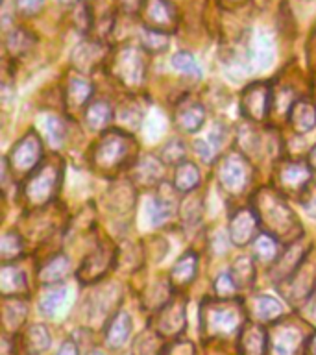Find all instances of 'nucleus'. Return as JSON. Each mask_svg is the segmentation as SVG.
<instances>
[{
  "label": "nucleus",
  "mask_w": 316,
  "mask_h": 355,
  "mask_svg": "<svg viewBox=\"0 0 316 355\" xmlns=\"http://www.w3.org/2000/svg\"><path fill=\"white\" fill-rule=\"evenodd\" d=\"M252 207L257 213L259 224L265 227V233L276 241L292 244L301 237V224L298 216L283 198L277 189L263 187L254 194Z\"/></svg>",
  "instance_id": "f257e3e1"
},
{
  "label": "nucleus",
  "mask_w": 316,
  "mask_h": 355,
  "mask_svg": "<svg viewBox=\"0 0 316 355\" xmlns=\"http://www.w3.org/2000/svg\"><path fill=\"white\" fill-rule=\"evenodd\" d=\"M137 154V143L126 130L104 132L100 141L93 146L91 165L102 176H115L128 165H133Z\"/></svg>",
  "instance_id": "f03ea898"
},
{
  "label": "nucleus",
  "mask_w": 316,
  "mask_h": 355,
  "mask_svg": "<svg viewBox=\"0 0 316 355\" xmlns=\"http://www.w3.org/2000/svg\"><path fill=\"white\" fill-rule=\"evenodd\" d=\"M244 307L237 300L211 298L205 300L200 309L202 331L205 337L220 338L240 333L244 327Z\"/></svg>",
  "instance_id": "7ed1b4c3"
},
{
  "label": "nucleus",
  "mask_w": 316,
  "mask_h": 355,
  "mask_svg": "<svg viewBox=\"0 0 316 355\" xmlns=\"http://www.w3.org/2000/svg\"><path fill=\"white\" fill-rule=\"evenodd\" d=\"M65 165L60 157H49L26 178L22 185V200L30 209L49 205L58 196L63 183Z\"/></svg>",
  "instance_id": "20e7f679"
},
{
  "label": "nucleus",
  "mask_w": 316,
  "mask_h": 355,
  "mask_svg": "<svg viewBox=\"0 0 316 355\" xmlns=\"http://www.w3.org/2000/svg\"><path fill=\"white\" fill-rule=\"evenodd\" d=\"M216 178L220 187L231 196H240L249 189L254 180V168L240 150L227 152L216 165Z\"/></svg>",
  "instance_id": "39448f33"
},
{
  "label": "nucleus",
  "mask_w": 316,
  "mask_h": 355,
  "mask_svg": "<svg viewBox=\"0 0 316 355\" xmlns=\"http://www.w3.org/2000/svg\"><path fill=\"white\" fill-rule=\"evenodd\" d=\"M111 72L124 87H141L146 78V55L139 46L124 44L111 60Z\"/></svg>",
  "instance_id": "423d86ee"
},
{
  "label": "nucleus",
  "mask_w": 316,
  "mask_h": 355,
  "mask_svg": "<svg viewBox=\"0 0 316 355\" xmlns=\"http://www.w3.org/2000/svg\"><path fill=\"white\" fill-rule=\"evenodd\" d=\"M43 159V141L37 133L30 130L22 135L11 148L10 155H8V165L10 171L15 176H30Z\"/></svg>",
  "instance_id": "0eeeda50"
},
{
  "label": "nucleus",
  "mask_w": 316,
  "mask_h": 355,
  "mask_svg": "<svg viewBox=\"0 0 316 355\" xmlns=\"http://www.w3.org/2000/svg\"><path fill=\"white\" fill-rule=\"evenodd\" d=\"M316 291V255L310 254L298 266L292 276L279 285V293L292 305H301L313 296Z\"/></svg>",
  "instance_id": "6e6552de"
},
{
  "label": "nucleus",
  "mask_w": 316,
  "mask_h": 355,
  "mask_svg": "<svg viewBox=\"0 0 316 355\" xmlns=\"http://www.w3.org/2000/svg\"><path fill=\"white\" fill-rule=\"evenodd\" d=\"M310 172L313 168L307 161L285 159L279 161L274 172V182L277 191L285 194H301L305 187L310 183Z\"/></svg>",
  "instance_id": "1a4fd4ad"
},
{
  "label": "nucleus",
  "mask_w": 316,
  "mask_h": 355,
  "mask_svg": "<svg viewBox=\"0 0 316 355\" xmlns=\"http://www.w3.org/2000/svg\"><path fill=\"white\" fill-rule=\"evenodd\" d=\"M274 104V93L270 83L255 82L244 89L240 94V111L252 122H263L270 115Z\"/></svg>",
  "instance_id": "9d476101"
},
{
  "label": "nucleus",
  "mask_w": 316,
  "mask_h": 355,
  "mask_svg": "<svg viewBox=\"0 0 316 355\" xmlns=\"http://www.w3.org/2000/svg\"><path fill=\"white\" fill-rule=\"evenodd\" d=\"M139 13L148 30L168 35L177 28V11L170 0H143Z\"/></svg>",
  "instance_id": "9b49d317"
},
{
  "label": "nucleus",
  "mask_w": 316,
  "mask_h": 355,
  "mask_svg": "<svg viewBox=\"0 0 316 355\" xmlns=\"http://www.w3.org/2000/svg\"><path fill=\"white\" fill-rule=\"evenodd\" d=\"M115 263V248L107 241L100 243L91 254L82 261V265L78 268V279L87 285V283H96L111 270V266Z\"/></svg>",
  "instance_id": "f8f14e48"
},
{
  "label": "nucleus",
  "mask_w": 316,
  "mask_h": 355,
  "mask_svg": "<svg viewBox=\"0 0 316 355\" xmlns=\"http://www.w3.org/2000/svg\"><path fill=\"white\" fill-rule=\"evenodd\" d=\"M185 309H187V302H185L183 296L172 298L165 307H161L157 311L154 320L155 331L159 333L161 337L176 338L185 329V324H187Z\"/></svg>",
  "instance_id": "ddd939ff"
},
{
  "label": "nucleus",
  "mask_w": 316,
  "mask_h": 355,
  "mask_svg": "<svg viewBox=\"0 0 316 355\" xmlns=\"http://www.w3.org/2000/svg\"><path fill=\"white\" fill-rule=\"evenodd\" d=\"M301 344H304V331L292 322L276 324L268 331L270 355H298Z\"/></svg>",
  "instance_id": "4468645a"
},
{
  "label": "nucleus",
  "mask_w": 316,
  "mask_h": 355,
  "mask_svg": "<svg viewBox=\"0 0 316 355\" xmlns=\"http://www.w3.org/2000/svg\"><path fill=\"white\" fill-rule=\"evenodd\" d=\"M259 218L254 207H238L229 218V241L235 246H246L254 243L259 235Z\"/></svg>",
  "instance_id": "2eb2a0df"
},
{
  "label": "nucleus",
  "mask_w": 316,
  "mask_h": 355,
  "mask_svg": "<svg viewBox=\"0 0 316 355\" xmlns=\"http://www.w3.org/2000/svg\"><path fill=\"white\" fill-rule=\"evenodd\" d=\"M163 176H165V165L161 157H155L152 154L141 155L133 163L132 172H130L132 183L141 189H152L159 185L163 182Z\"/></svg>",
  "instance_id": "dca6fc26"
},
{
  "label": "nucleus",
  "mask_w": 316,
  "mask_h": 355,
  "mask_svg": "<svg viewBox=\"0 0 316 355\" xmlns=\"http://www.w3.org/2000/svg\"><path fill=\"white\" fill-rule=\"evenodd\" d=\"M307 255H309V252H307V248L299 241L288 244L285 252H281V255L277 257L274 266H272V282L283 283L285 279H288L294 272L298 270V266L304 263Z\"/></svg>",
  "instance_id": "f3484780"
},
{
  "label": "nucleus",
  "mask_w": 316,
  "mask_h": 355,
  "mask_svg": "<svg viewBox=\"0 0 316 355\" xmlns=\"http://www.w3.org/2000/svg\"><path fill=\"white\" fill-rule=\"evenodd\" d=\"M205 121L204 105L196 100L185 98L177 102L174 111V126L182 133H196Z\"/></svg>",
  "instance_id": "a211bd4d"
},
{
  "label": "nucleus",
  "mask_w": 316,
  "mask_h": 355,
  "mask_svg": "<svg viewBox=\"0 0 316 355\" xmlns=\"http://www.w3.org/2000/svg\"><path fill=\"white\" fill-rule=\"evenodd\" d=\"M30 293L28 277L21 266L4 263L0 268V294L2 298H24Z\"/></svg>",
  "instance_id": "6ab92c4d"
},
{
  "label": "nucleus",
  "mask_w": 316,
  "mask_h": 355,
  "mask_svg": "<svg viewBox=\"0 0 316 355\" xmlns=\"http://www.w3.org/2000/svg\"><path fill=\"white\" fill-rule=\"evenodd\" d=\"M165 191L157 194L152 204L148 205V218L152 226H163L166 222H170L177 215V198L176 189L163 185Z\"/></svg>",
  "instance_id": "aec40b11"
},
{
  "label": "nucleus",
  "mask_w": 316,
  "mask_h": 355,
  "mask_svg": "<svg viewBox=\"0 0 316 355\" xmlns=\"http://www.w3.org/2000/svg\"><path fill=\"white\" fill-rule=\"evenodd\" d=\"M240 355H268V331L259 324H246L238 333Z\"/></svg>",
  "instance_id": "412c9836"
},
{
  "label": "nucleus",
  "mask_w": 316,
  "mask_h": 355,
  "mask_svg": "<svg viewBox=\"0 0 316 355\" xmlns=\"http://www.w3.org/2000/svg\"><path fill=\"white\" fill-rule=\"evenodd\" d=\"M290 126L298 135H305L316 128V104L310 98L294 100L292 107L288 110Z\"/></svg>",
  "instance_id": "4be33fe9"
},
{
  "label": "nucleus",
  "mask_w": 316,
  "mask_h": 355,
  "mask_svg": "<svg viewBox=\"0 0 316 355\" xmlns=\"http://www.w3.org/2000/svg\"><path fill=\"white\" fill-rule=\"evenodd\" d=\"M71 259L65 254L52 255L39 270V282L43 285H60L71 276Z\"/></svg>",
  "instance_id": "5701e85b"
},
{
  "label": "nucleus",
  "mask_w": 316,
  "mask_h": 355,
  "mask_svg": "<svg viewBox=\"0 0 316 355\" xmlns=\"http://www.w3.org/2000/svg\"><path fill=\"white\" fill-rule=\"evenodd\" d=\"M198 274V255L193 250H188L176 261V265L170 270V283L172 287L185 288L194 282V277Z\"/></svg>",
  "instance_id": "b1692460"
},
{
  "label": "nucleus",
  "mask_w": 316,
  "mask_h": 355,
  "mask_svg": "<svg viewBox=\"0 0 316 355\" xmlns=\"http://www.w3.org/2000/svg\"><path fill=\"white\" fill-rule=\"evenodd\" d=\"M132 335V316L126 311H119L105 327V344L111 349H121Z\"/></svg>",
  "instance_id": "393cba45"
},
{
  "label": "nucleus",
  "mask_w": 316,
  "mask_h": 355,
  "mask_svg": "<svg viewBox=\"0 0 316 355\" xmlns=\"http://www.w3.org/2000/svg\"><path fill=\"white\" fill-rule=\"evenodd\" d=\"M113 115L115 113L107 100H96V102H91L85 110V124L94 133L105 132L113 122Z\"/></svg>",
  "instance_id": "a878e982"
},
{
  "label": "nucleus",
  "mask_w": 316,
  "mask_h": 355,
  "mask_svg": "<svg viewBox=\"0 0 316 355\" xmlns=\"http://www.w3.org/2000/svg\"><path fill=\"white\" fill-rule=\"evenodd\" d=\"M202 182V174L196 163L193 161H183L176 166L174 171V180H172V187L176 189L177 193L188 194L193 193L194 189L198 187Z\"/></svg>",
  "instance_id": "bb28decb"
},
{
  "label": "nucleus",
  "mask_w": 316,
  "mask_h": 355,
  "mask_svg": "<svg viewBox=\"0 0 316 355\" xmlns=\"http://www.w3.org/2000/svg\"><path fill=\"white\" fill-rule=\"evenodd\" d=\"M93 96V85L82 76H72L65 89V104L69 110H82Z\"/></svg>",
  "instance_id": "cd10ccee"
},
{
  "label": "nucleus",
  "mask_w": 316,
  "mask_h": 355,
  "mask_svg": "<svg viewBox=\"0 0 316 355\" xmlns=\"http://www.w3.org/2000/svg\"><path fill=\"white\" fill-rule=\"evenodd\" d=\"M28 304L24 298H4L2 305V322L8 331H17L26 322Z\"/></svg>",
  "instance_id": "c85d7f7f"
},
{
  "label": "nucleus",
  "mask_w": 316,
  "mask_h": 355,
  "mask_svg": "<svg viewBox=\"0 0 316 355\" xmlns=\"http://www.w3.org/2000/svg\"><path fill=\"white\" fill-rule=\"evenodd\" d=\"M104 55L102 43L98 41H85L78 44V49L72 52V61L80 71H91L98 65L100 60Z\"/></svg>",
  "instance_id": "c756f323"
},
{
  "label": "nucleus",
  "mask_w": 316,
  "mask_h": 355,
  "mask_svg": "<svg viewBox=\"0 0 316 355\" xmlns=\"http://www.w3.org/2000/svg\"><path fill=\"white\" fill-rule=\"evenodd\" d=\"M52 337H50L49 327L43 324H33L24 331L22 337V346L28 355H39L50 348Z\"/></svg>",
  "instance_id": "7c9ffc66"
},
{
  "label": "nucleus",
  "mask_w": 316,
  "mask_h": 355,
  "mask_svg": "<svg viewBox=\"0 0 316 355\" xmlns=\"http://www.w3.org/2000/svg\"><path fill=\"white\" fill-rule=\"evenodd\" d=\"M252 311L254 316L259 322L266 324V322H276L283 316V305L279 300L274 296H266V294H259L252 300Z\"/></svg>",
  "instance_id": "2f4dec72"
},
{
  "label": "nucleus",
  "mask_w": 316,
  "mask_h": 355,
  "mask_svg": "<svg viewBox=\"0 0 316 355\" xmlns=\"http://www.w3.org/2000/svg\"><path fill=\"white\" fill-rule=\"evenodd\" d=\"M33 44H35V35L28 32L26 28H13V32L8 33V39H6V49L13 58L28 54Z\"/></svg>",
  "instance_id": "473e14b6"
},
{
  "label": "nucleus",
  "mask_w": 316,
  "mask_h": 355,
  "mask_svg": "<svg viewBox=\"0 0 316 355\" xmlns=\"http://www.w3.org/2000/svg\"><path fill=\"white\" fill-rule=\"evenodd\" d=\"M252 254L263 265H270L279 257L277 252V241L268 233H259L257 239L252 243Z\"/></svg>",
  "instance_id": "72a5a7b5"
},
{
  "label": "nucleus",
  "mask_w": 316,
  "mask_h": 355,
  "mask_svg": "<svg viewBox=\"0 0 316 355\" xmlns=\"http://www.w3.org/2000/svg\"><path fill=\"white\" fill-rule=\"evenodd\" d=\"M231 277L235 279L238 288H246L249 285H254L255 279V266L252 257L248 255H243V257H237V259L233 261L231 266Z\"/></svg>",
  "instance_id": "f704fd0d"
},
{
  "label": "nucleus",
  "mask_w": 316,
  "mask_h": 355,
  "mask_svg": "<svg viewBox=\"0 0 316 355\" xmlns=\"http://www.w3.org/2000/svg\"><path fill=\"white\" fill-rule=\"evenodd\" d=\"M170 282H165V279H159L155 282L152 287H148L146 291V296H144V307L146 309H154L159 311L161 307H165L168 302H170Z\"/></svg>",
  "instance_id": "c9c22d12"
},
{
  "label": "nucleus",
  "mask_w": 316,
  "mask_h": 355,
  "mask_svg": "<svg viewBox=\"0 0 316 355\" xmlns=\"http://www.w3.org/2000/svg\"><path fill=\"white\" fill-rule=\"evenodd\" d=\"M24 252V243H22V237L15 230L11 232H6L0 239V259L4 263H10V261L19 259Z\"/></svg>",
  "instance_id": "e433bc0d"
},
{
  "label": "nucleus",
  "mask_w": 316,
  "mask_h": 355,
  "mask_svg": "<svg viewBox=\"0 0 316 355\" xmlns=\"http://www.w3.org/2000/svg\"><path fill=\"white\" fill-rule=\"evenodd\" d=\"M185 154H187V146L183 143L182 139H170V141H166L163 146H161V161L165 163V165H179L185 161Z\"/></svg>",
  "instance_id": "4c0bfd02"
},
{
  "label": "nucleus",
  "mask_w": 316,
  "mask_h": 355,
  "mask_svg": "<svg viewBox=\"0 0 316 355\" xmlns=\"http://www.w3.org/2000/svg\"><path fill=\"white\" fill-rule=\"evenodd\" d=\"M67 298V288L63 285L50 288L49 293H44V296L39 302V309L44 316H54V313L60 309V305L65 302Z\"/></svg>",
  "instance_id": "58836bf2"
},
{
  "label": "nucleus",
  "mask_w": 316,
  "mask_h": 355,
  "mask_svg": "<svg viewBox=\"0 0 316 355\" xmlns=\"http://www.w3.org/2000/svg\"><path fill=\"white\" fill-rule=\"evenodd\" d=\"M172 67H174L176 71L194 78V80H198V78L202 76V69H200L198 61H196V58H194L191 52H177V54L172 58Z\"/></svg>",
  "instance_id": "ea45409f"
},
{
  "label": "nucleus",
  "mask_w": 316,
  "mask_h": 355,
  "mask_svg": "<svg viewBox=\"0 0 316 355\" xmlns=\"http://www.w3.org/2000/svg\"><path fill=\"white\" fill-rule=\"evenodd\" d=\"M254 54V61L259 63V67L270 65L272 58H274V46H272L270 37L266 35H257L254 39V44H252V52Z\"/></svg>",
  "instance_id": "a19ab883"
},
{
  "label": "nucleus",
  "mask_w": 316,
  "mask_h": 355,
  "mask_svg": "<svg viewBox=\"0 0 316 355\" xmlns=\"http://www.w3.org/2000/svg\"><path fill=\"white\" fill-rule=\"evenodd\" d=\"M44 133H46V139L52 146H61L67 137L65 124L60 116H49L44 121Z\"/></svg>",
  "instance_id": "79ce46f5"
},
{
  "label": "nucleus",
  "mask_w": 316,
  "mask_h": 355,
  "mask_svg": "<svg viewBox=\"0 0 316 355\" xmlns=\"http://www.w3.org/2000/svg\"><path fill=\"white\" fill-rule=\"evenodd\" d=\"M141 41H143L144 50H148V52H163L168 46V35L166 33L161 32H154V30H148V28H144L143 35H141Z\"/></svg>",
  "instance_id": "37998d69"
},
{
  "label": "nucleus",
  "mask_w": 316,
  "mask_h": 355,
  "mask_svg": "<svg viewBox=\"0 0 316 355\" xmlns=\"http://www.w3.org/2000/svg\"><path fill=\"white\" fill-rule=\"evenodd\" d=\"M215 293H216V298H222V300H231L237 296L238 287L229 272L218 274V277H216V282H215Z\"/></svg>",
  "instance_id": "c03bdc74"
},
{
  "label": "nucleus",
  "mask_w": 316,
  "mask_h": 355,
  "mask_svg": "<svg viewBox=\"0 0 316 355\" xmlns=\"http://www.w3.org/2000/svg\"><path fill=\"white\" fill-rule=\"evenodd\" d=\"M182 220L185 226L193 227L202 220V200L200 198H188L183 202L182 207Z\"/></svg>",
  "instance_id": "a18cd8bd"
},
{
  "label": "nucleus",
  "mask_w": 316,
  "mask_h": 355,
  "mask_svg": "<svg viewBox=\"0 0 316 355\" xmlns=\"http://www.w3.org/2000/svg\"><path fill=\"white\" fill-rule=\"evenodd\" d=\"M159 355H196V348L191 340L174 338L170 343L163 344L157 352Z\"/></svg>",
  "instance_id": "49530a36"
},
{
  "label": "nucleus",
  "mask_w": 316,
  "mask_h": 355,
  "mask_svg": "<svg viewBox=\"0 0 316 355\" xmlns=\"http://www.w3.org/2000/svg\"><path fill=\"white\" fill-rule=\"evenodd\" d=\"M299 204L305 209V213L313 218H316V183L310 182L305 191L299 194Z\"/></svg>",
  "instance_id": "de8ad7c7"
},
{
  "label": "nucleus",
  "mask_w": 316,
  "mask_h": 355,
  "mask_svg": "<svg viewBox=\"0 0 316 355\" xmlns=\"http://www.w3.org/2000/svg\"><path fill=\"white\" fill-rule=\"evenodd\" d=\"M119 119H121L122 126L126 128L128 132H133V130H137L139 124H141V119H143V113L137 110V107H124V110L119 113Z\"/></svg>",
  "instance_id": "09e8293b"
},
{
  "label": "nucleus",
  "mask_w": 316,
  "mask_h": 355,
  "mask_svg": "<svg viewBox=\"0 0 316 355\" xmlns=\"http://www.w3.org/2000/svg\"><path fill=\"white\" fill-rule=\"evenodd\" d=\"M44 0H15L17 11L22 17H33L37 15L41 8H43Z\"/></svg>",
  "instance_id": "8fccbe9b"
},
{
  "label": "nucleus",
  "mask_w": 316,
  "mask_h": 355,
  "mask_svg": "<svg viewBox=\"0 0 316 355\" xmlns=\"http://www.w3.org/2000/svg\"><path fill=\"white\" fill-rule=\"evenodd\" d=\"M194 150H196V154H198L204 161H207V163H211V161L215 159V148H213L207 141H202V139L196 141V143H194Z\"/></svg>",
  "instance_id": "3c124183"
},
{
  "label": "nucleus",
  "mask_w": 316,
  "mask_h": 355,
  "mask_svg": "<svg viewBox=\"0 0 316 355\" xmlns=\"http://www.w3.org/2000/svg\"><path fill=\"white\" fill-rule=\"evenodd\" d=\"M58 355H80L78 354L76 343H74V340H65V343L61 344Z\"/></svg>",
  "instance_id": "603ef678"
},
{
  "label": "nucleus",
  "mask_w": 316,
  "mask_h": 355,
  "mask_svg": "<svg viewBox=\"0 0 316 355\" xmlns=\"http://www.w3.org/2000/svg\"><path fill=\"white\" fill-rule=\"evenodd\" d=\"M307 163L313 171H316V144L313 146V150L309 152V157H307Z\"/></svg>",
  "instance_id": "864d4df0"
},
{
  "label": "nucleus",
  "mask_w": 316,
  "mask_h": 355,
  "mask_svg": "<svg viewBox=\"0 0 316 355\" xmlns=\"http://www.w3.org/2000/svg\"><path fill=\"white\" fill-rule=\"evenodd\" d=\"M309 352L310 355H316V335L309 340Z\"/></svg>",
  "instance_id": "5fc2aeb1"
},
{
  "label": "nucleus",
  "mask_w": 316,
  "mask_h": 355,
  "mask_svg": "<svg viewBox=\"0 0 316 355\" xmlns=\"http://www.w3.org/2000/svg\"><path fill=\"white\" fill-rule=\"evenodd\" d=\"M58 2L63 6H67V4H74V2H78V0H58Z\"/></svg>",
  "instance_id": "6e6d98bb"
},
{
  "label": "nucleus",
  "mask_w": 316,
  "mask_h": 355,
  "mask_svg": "<svg viewBox=\"0 0 316 355\" xmlns=\"http://www.w3.org/2000/svg\"><path fill=\"white\" fill-rule=\"evenodd\" d=\"M224 2H229V4H244L246 0H224Z\"/></svg>",
  "instance_id": "4d7b16f0"
},
{
  "label": "nucleus",
  "mask_w": 316,
  "mask_h": 355,
  "mask_svg": "<svg viewBox=\"0 0 316 355\" xmlns=\"http://www.w3.org/2000/svg\"><path fill=\"white\" fill-rule=\"evenodd\" d=\"M87 355H105L104 352H100V349H93V352H89Z\"/></svg>",
  "instance_id": "13d9d810"
},
{
  "label": "nucleus",
  "mask_w": 316,
  "mask_h": 355,
  "mask_svg": "<svg viewBox=\"0 0 316 355\" xmlns=\"http://www.w3.org/2000/svg\"><path fill=\"white\" fill-rule=\"evenodd\" d=\"M315 91H316V82H315Z\"/></svg>",
  "instance_id": "bf43d9fd"
}]
</instances>
